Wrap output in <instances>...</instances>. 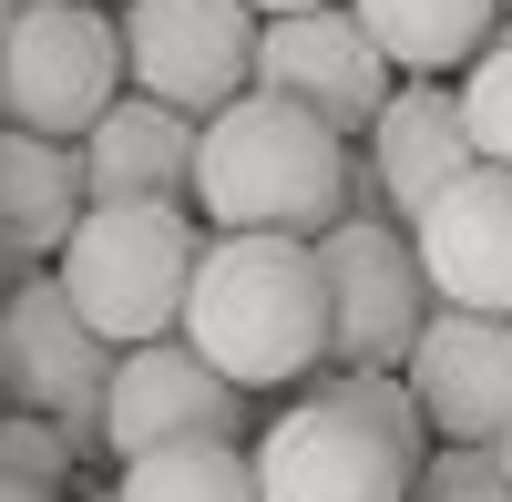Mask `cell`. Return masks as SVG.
Returning a JSON list of instances; mask_svg holds the SVG:
<instances>
[{
	"label": "cell",
	"mask_w": 512,
	"mask_h": 502,
	"mask_svg": "<svg viewBox=\"0 0 512 502\" xmlns=\"http://www.w3.org/2000/svg\"><path fill=\"white\" fill-rule=\"evenodd\" d=\"M175 339L226 390H287L328 369V277L297 236H205Z\"/></svg>",
	"instance_id": "6da1fadb"
},
{
	"label": "cell",
	"mask_w": 512,
	"mask_h": 502,
	"mask_svg": "<svg viewBox=\"0 0 512 502\" xmlns=\"http://www.w3.org/2000/svg\"><path fill=\"white\" fill-rule=\"evenodd\" d=\"M349 216V144L277 93H246L195 123V226L216 236H297L318 246Z\"/></svg>",
	"instance_id": "7a4b0ae2"
},
{
	"label": "cell",
	"mask_w": 512,
	"mask_h": 502,
	"mask_svg": "<svg viewBox=\"0 0 512 502\" xmlns=\"http://www.w3.org/2000/svg\"><path fill=\"white\" fill-rule=\"evenodd\" d=\"M420 431L400 369H318L256 441V502H410Z\"/></svg>",
	"instance_id": "3957f363"
},
{
	"label": "cell",
	"mask_w": 512,
	"mask_h": 502,
	"mask_svg": "<svg viewBox=\"0 0 512 502\" xmlns=\"http://www.w3.org/2000/svg\"><path fill=\"white\" fill-rule=\"evenodd\" d=\"M195 257H205V226L185 205H82L72 246L52 257V287L103 349H144V339H175Z\"/></svg>",
	"instance_id": "277c9868"
},
{
	"label": "cell",
	"mask_w": 512,
	"mask_h": 502,
	"mask_svg": "<svg viewBox=\"0 0 512 502\" xmlns=\"http://www.w3.org/2000/svg\"><path fill=\"white\" fill-rule=\"evenodd\" d=\"M123 103V31L93 0H21L0 31V134L82 144Z\"/></svg>",
	"instance_id": "5b68a950"
},
{
	"label": "cell",
	"mask_w": 512,
	"mask_h": 502,
	"mask_svg": "<svg viewBox=\"0 0 512 502\" xmlns=\"http://www.w3.org/2000/svg\"><path fill=\"white\" fill-rule=\"evenodd\" d=\"M103 390H113V349L72 318V298L41 277L0 287V410H31L72 441V462L103 451Z\"/></svg>",
	"instance_id": "8992f818"
},
{
	"label": "cell",
	"mask_w": 512,
	"mask_h": 502,
	"mask_svg": "<svg viewBox=\"0 0 512 502\" xmlns=\"http://www.w3.org/2000/svg\"><path fill=\"white\" fill-rule=\"evenodd\" d=\"M123 93L175 103V113H226L256 82V11L246 0H123Z\"/></svg>",
	"instance_id": "52a82bcc"
},
{
	"label": "cell",
	"mask_w": 512,
	"mask_h": 502,
	"mask_svg": "<svg viewBox=\"0 0 512 502\" xmlns=\"http://www.w3.org/2000/svg\"><path fill=\"white\" fill-rule=\"evenodd\" d=\"M318 277H328V369H400L431 318L410 236L390 216H338L318 236Z\"/></svg>",
	"instance_id": "ba28073f"
},
{
	"label": "cell",
	"mask_w": 512,
	"mask_h": 502,
	"mask_svg": "<svg viewBox=\"0 0 512 502\" xmlns=\"http://www.w3.org/2000/svg\"><path fill=\"white\" fill-rule=\"evenodd\" d=\"M256 93L297 103L308 123H328L338 144L369 134L379 103L400 93V72L379 62V41L349 21V0L338 11H297V21H256Z\"/></svg>",
	"instance_id": "9c48e42d"
},
{
	"label": "cell",
	"mask_w": 512,
	"mask_h": 502,
	"mask_svg": "<svg viewBox=\"0 0 512 502\" xmlns=\"http://www.w3.org/2000/svg\"><path fill=\"white\" fill-rule=\"evenodd\" d=\"M175 441H236L246 451V390H226L185 339L113 349L103 451H113V462H144V451H175Z\"/></svg>",
	"instance_id": "30bf717a"
},
{
	"label": "cell",
	"mask_w": 512,
	"mask_h": 502,
	"mask_svg": "<svg viewBox=\"0 0 512 502\" xmlns=\"http://www.w3.org/2000/svg\"><path fill=\"white\" fill-rule=\"evenodd\" d=\"M359 144H369V154L349 164V216H390L400 236L431 216L461 175H472V134H461L451 82H400Z\"/></svg>",
	"instance_id": "8fae6325"
},
{
	"label": "cell",
	"mask_w": 512,
	"mask_h": 502,
	"mask_svg": "<svg viewBox=\"0 0 512 502\" xmlns=\"http://www.w3.org/2000/svg\"><path fill=\"white\" fill-rule=\"evenodd\" d=\"M400 380L420 400V421L461 451H502L512 431V318H472V308H431L420 339L400 359Z\"/></svg>",
	"instance_id": "7c38bea8"
},
{
	"label": "cell",
	"mask_w": 512,
	"mask_h": 502,
	"mask_svg": "<svg viewBox=\"0 0 512 502\" xmlns=\"http://www.w3.org/2000/svg\"><path fill=\"white\" fill-rule=\"evenodd\" d=\"M410 257H420L431 308L512 318V175L502 164H472V175L410 226Z\"/></svg>",
	"instance_id": "4fadbf2b"
},
{
	"label": "cell",
	"mask_w": 512,
	"mask_h": 502,
	"mask_svg": "<svg viewBox=\"0 0 512 502\" xmlns=\"http://www.w3.org/2000/svg\"><path fill=\"white\" fill-rule=\"evenodd\" d=\"M72 164H82V205H195V113L123 93L72 144Z\"/></svg>",
	"instance_id": "5bb4252c"
},
{
	"label": "cell",
	"mask_w": 512,
	"mask_h": 502,
	"mask_svg": "<svg viewBox=\"0 0 512 502\" xmlns=\"http://www.w3.org/2000/svg\"><path fill=\"white\" fill-rule=\"evenodd\" d=\"M349 21L379 41V62L400 82H461L492 52L502 0H349Z\"/></svg>",
	"instance_id": "9a60e30c"
},
{
	"label": "cell",
	"mask_w": 512,
	"mask_h": 502,
	"mask_svg": "<svg viewBox=\"0 0 512 502\" xmlns=\"http://www.w3.org/2000/svg\"><path fill=\"white\" fill-rule=\"evenodd\" d=\"M82 226V164L72 144L41 134H0V257L11 267H52Z\"/></svg>",
	"instance_id": "2e32d148"
},
{
	"label": "cell",
	"mask_w": 512,
	"mask_h": 502,
	"mask_svg": "<svg viewBox=\"0 0 512 502\" xmlns=\"http://www.w3.org/2000/svg\"><path fill=\"white\" fill-rule=\"evenodd\" d=\"M113 502H256V451H236V441L144 451V462H123Z\"/></svg>",
	"instance_id": "e0dca14e"
},
{
	"label": "cell",
	"mask_w": 512,
	"mask_h": 502,
	"mask_svg": "<svg viewBox=\"0 0 512 502\" xmlns=\"http://www.w3.org/2000/svg\"><path fill=\"white\" fill-rule=\"evenodd\" d=\"M451 103H461V134H472V164H502L512 175V21L492 31V52L451 82Z\"/></svg>",
	"instance_id": "ac0fdd59"
},
{
	"label": "cell",
	"mask_w": 512,
	"mask_h": 502,
	"mask_svg": "<svg viewBox=\"0 0 512 502\" xmlns=\"http://www.w3.org/2000/svg\"><path fill=\"white\" fill-rule=\"evenodd\" d=\"M0 472L31 482V492H62L72 482V441L52 421H31V410H0Z\"/></svg>",
	"instance_id": "d6986e66"
},
{
	"label": "cell",
	"mask_w": 512,
	"mask_h": 502,
	"mask_svg": "<svg viewBox=\"0 0 512 502\" xmlns=\"http://www.w3.org/2000/svg\"><path fill=\"white\" fill-rule=\"evenodd\" d=\"M482 482H502V451H461V441H441V451H420L410 502H451V492H482Z\"/></svg>",
	"instance_id": "ffe728a7"
},
{
	"label": "cell",
	"mask_w": 512,
	"mask_h": 502,
	"mask_svg": "<svg viewBox=\"0 0 512 502\" xmlns=\"http://www.w3.org/2000/svg\"><path fill=\"white\" fill-rule=\"evenodd\" d=\"M256 21H297V11H338V0H246Z\"/></svg>",
	"instance_id": "44dd1931"
},
{
	"label": "cell",
	"mask_w": 512,
	"mask_h": 502,
	"mask_svg": "<svg viewBox=\"0 0 512 502\" xmlns=\"http://www.w3.org/2000/svg\"><path fill=\"white\" fill-rule=\"evenodd\" d=\"M0 502H62V492H31V482H11V472H0Z\"/></svg>",
	"instance_id": "7402d4cb"
},
{
	"label": "cell",
	"mask_w": 512,
	"mask_h": 502,
	"mask_svg": "<svg viewBox=\"0 0 512 502\" xmlns=\"http://www.w3.org/2000/svg\"><path fill=\"white\" fill-rule=\"evenodd\" d=\"M451 502H512V492H502V482H482V492H451Z\"/></svg>",
	"instance_id": "603a6c76"
},
{
	"label": "cell",
	"mask_w": 512,
	"mask_h": 502,
	"mask_svg": "<svg viewBox=\"0 0 512 502\" xmlns=\"http://www.w3.org/2000/svg\"><path fill=\"white\" fill-rule=\"evenodd\" d=\"M502 492H512V431H502Z\"/></svg>",
	"instance_id": "cb8c5ba5"
},
{
	"label": "cell",
	"mask_w": 512,
	"mask_h": 502,
	"mask_svg": "<svg viewBox=\"0 0 512 502\" xmlns=\"http://www.w3.org/2000/svg\"><path fill=\"white\" fill-rule=\"evenodd\" d=\"M11 11H21V0H0V31H11Z\"/></svg>",
	"instance_id": "d4e9b609"
},
{
	"label": "cell",
	"mask_w": 512,
	"mask_h": 502,
	"mask_svg": "<svg viewBox=\"0 0 512 502\" xmlns=\"http://www.w3.org/2000/svg\"><path fill=\"white\" fill-rule=\"evenodd\" d=\"M0 287H11V257H0Z\"/></svg>",
	"instance_id": "484cf974"
},
{
	"label": "cell",
	"mask_w": 512,
	"mask_h": 502,
	"mask_svg": "<svg viewBox=\"0 0 512 502\" xmlns=\"http://www.w3.org/2000/svg\"><path fill=\"white\" fill-rule=\"evenodd\" d=\"M93 11H113V0H93Z\"/></svg>",
	"instance_id": "4316f807"
},
{
	"label": "cell",
	"mask_w": 512,
	"mask_h": 502,
	"mask_svg": "<svg viewBox=\"0 0 512 502\" xmlns=\"http://www.w3.org/2000/svg\"><path fill=\"white\" fill-rule=\"evenodd\" d=\"M502 21H512V0H502Z\"/></svg>",
	"instance_id": "83f0119b"
}]
</instances>
